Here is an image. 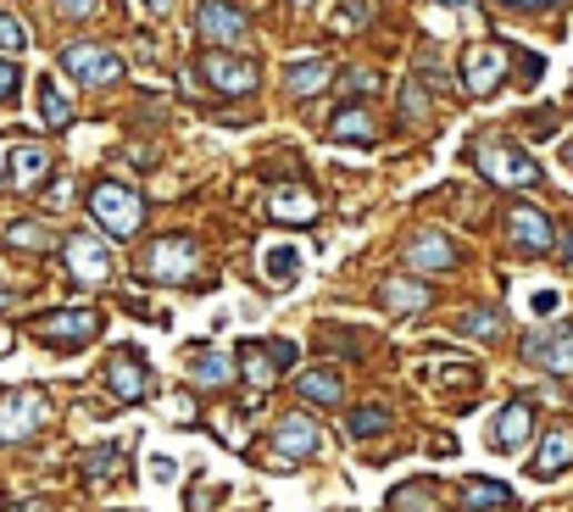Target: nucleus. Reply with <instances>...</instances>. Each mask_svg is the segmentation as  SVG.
Masks as SVG:
<instances>
[{"label":"nucleus","mask_w":573,"mask_h":512,"mask_svg":"<svg viewBox=\"0 0 573 512\" xmlns=\"http://www.w3.org/2000/svg\"><path fill=\"white\" fill-rule=\"evenodd\" d=\"M46 168H51V157H46L40 145H23V151L12 157V184H18V190H34V184L46 179Z\"/></svg>","instance_id":"23"},{"label":"nucleus","mask_w":573,"mask_h":512,"mask_svg":"<svg viewBox=\"0 0 573 512\" xmlns=\"http://www.w3.org/2000/svg\"><path fill=\"white\" fill-rule=\"evenodd\" d=\"M190 379H195L201 390H218V384H229V379H234V362H229V357H218V351H207V357L190 368Z\"/></svg>","instance_id":"28"},{"label":"nucleus","mask_w":573,"mask_h":512,"mask_svg":"<svg viewBox=\"0 0 573 512\" xmlns=\"http://www.w3.org/2000/svg\"><path fill=\"white\" fill-rule=\"evenodd\" d=\"M201 273V251H195V240H184V234H168V240H157L145 257H140V279H151V284H184V279H195Z\"/></svg>","instance_id":"4"},{"label":"nucleus","mask_w":573,"mask_h":512,"mask_svg":"<svg viewBox=\"0 0 573 512\" xmlns=\"http://www.w3.org/2000/svg\"><path fill=\"white\" fill-rule=\"evenodd\" d=\"M57 12H62V18H73V23H84V18H96V12H101V0H57Z\"/></svg>","instance_id":"36"},{"label":"nucleus","mask_w":573,"mask_h":512,"mask_svg":"<svg viewBox=\"0 0 573 512\" xmlns=\"http://www.w3.org/2000/svg\"><path fill=\"white\" fill-rule=\"evenodd\" d=\"M151 473H157V479H173L179 468H173V456H157V462H151Z\"/></svg>","instance_id":"44"},{"label":"nucleus","mask_w":573,"mask_h":512,"mask_svg":"<svg viewBox=\"0 0 573 512\" xmlns=\"http://www.w3.org/2000/svg\"><path fill=\"white\" fill-rule=\"evenodd\" d=\"M501 7H512V12H534V7H556V0H501Z\"/></svg>","instance_id":"42"},{"label":"nucleus","mask_w":573,"mask_h":512,"mask_svg":"<svg viewBox=\"0 0 573 512\" xmlns=\"http://www.w3.org/2000/svg\"><path fill=\"white\" fill-rule=\"evenodd\" d=\"M40 118H46L51 129H68V123H73V101H68V90H62L51 73L40 79Z\"/></svg>","instance_id":"20"},{"label":"nucleus","mask_w":573,"mask_h":512,"mask_svg":"<svg viewBox=\"0 0 573 512\" xmlns=\"http://www.w3.org/2000/svg\"><path fill=\"white\" fill-rule=\"evenodd\" d=\"M290 7H312V0H290Z\"/></svg>","instance_id":"49"},{"label":"nucleus","mask_w":573,"mask_h":512,"mask_svg":"<svg viewBox=\"0 0 573 512\" xmlns=\"http://www.w3.org/2000/svg\"><path fill=\"white\" fill-rule=\"evenodd\" d=\"M62 68H68L84 90H107V84L123 79V62H118L112 51H101V46H84V40H73V46L62 51Z\"/></svg>","instance_id":"6"},{"label":"nucleus","mask_w":573,"mask_h":512,"mask_svg":"<svg viewBox=\"0 0 573 512\" xmlns=\"http://www.w3.org/2000/svg\"><path fill=\"white\" fill-rule=\"evenodd\" d=\"M101 329H107V318H101L96 307H62V312H46V318H40V340H46V345H62V351L90 345Z\"/></svg>","instance_id":"5"},{"label":"nucleus","mask_w":573,"mask_h":512,"mask_svg":"<svg viewBox=\"0 0 573 512\" xmlns=\"http://www.w3.org/2000/svg\"><path fill=\"white\" fill-rule=\"evenodd\" d=\"M0 307H12V290H0Z\"/></svg>","instance_id":"48"},{"label":"nucleus","mask_w":573,"mask_h":512,"mask_svg":"<svg viewBox=\"0 0 573 512\" xmlns=\"http://www.w3.org/2000/svg\"><path fill=\"white\" fill-rule=\"evenodd\" d=\"M201 73H207V84H212L218 96H257V84H262V68H257V62H240V57H223V51H212V57L201 62Z\"/></svg>","instance_id":"8"},{"label":"nucleus","mask_w":573,"mask_h":512,"mask_svg":"<svg viewBox=\"0 0 573 512\" xmlns=\"http://www.w3.org/2000/svg\"><path fill=\"white\" fill-rule=\"evenodd\" d=\"M329 79H334V68H329V62H295V68L284 73V90H290L295 101H306V96H318Z\"/></svg>","instance_id":"19"},{"label":"nucleus","mask_w":573,"mask_h":512,"mask_svg":"<svg viewBox=\"0 0 573 512\" xmlns=\"http://www.w3.org/2000/svg\"><path fill=\"white\" fill-rule=\"evenodd\" d=\"M512 245L517 251H551L556 245V234H551V218L545 212H534V207H512Z\"/></svg>","instance_id":"15"},{"label":"nucleus","mask_w":573,"mask_h":512,"mask_svg":"<svg viewBox=\"0 0 573 512\" xmlns=\"http://www.w3.org/2000/svg\"><path fill=\"white\" fill-rule=\"evenodd\" d=\"M107 384H112V395L118 401H140L145 390H151V373H145V357H134L129 345L123 351H112V362H107Z\"/></svg>","instance_id":"12"},{"label":"nucleus","mask_w":573,"mask_h":512,"mask_svg":"<svg viewBox=\"0 0 573 512\" xmlns=\"http://www.w3.org/2000/svg\"><path fill=\"white\" fill-rule=\"evenodd\" d=\"M18 84H23V79H18V62L0 57V101H12V96H18Z\"/></svg>","instance_id":"37"},{"label":"nucleus","mask_w":573,"mask_h":512,"mask_svg":"<svg viewBox=\"0 0 573 512\" xmlns=\"http://www.w3.org/2000/svg\"><path fill=\"white\" fill-rule=\"evenodd\" d=\"M473 168H479L490 184H506V190L540 184V162L523 157V151H512V145H501V140H479V145H473Z\"/></svg>","instance_id":"3"},{"label":"nucleus","mask_w":573,"mask_h":512,"mask_svg":"<svg viewBox=\"0 0 573 512\" xmlns=\"http://www.w3.org/2000/svg\"><path fill=\"white\" fill-rule=\"evenodd\" d=\"M529 429H534V406H529V401H506L501 418H495V429H490V440H495L501 451H523Z\"/></svg>","instance_id":"17"},{"label":"nucleus","mask_w":573,"mask_h":512,"mask_svg":"<svg viewBox=\"0 0 573 512\" xmlns=\"http://www.w3.org/2000/svg\"><path fill=\"white\" fill-rule=\"evenodd\" d=\"M345 423H351V434H356V440H373V434H384V429H390V412H384V406H356Z\"/></svg>","instance_id":"30"},{"label":"nucleus","mask_w":573,"mask_h":512,"mask_svg":"<svg viewBox=\"0 0 573 512\" xmlns=\"http://www.w3.org/2000/svg\"><path fill=\"white\" fill-rule=\"evenodd\" d=\"M273 451H279V462H306V456L323 451V429L295 412V418H284V423L273 429Z\"/></svg>","instance_id":"10"},{"label":"nucleus","mask_w":573,"mask_h":512,"mask_svg":"<svg viewBox=\"0 0 573 512\" xmlns=\"http://www.w3.org/2000/svg\"><path fill=\"white\" fill-rule=\"evenodd\" d=\"M0 512H51V501H7Z\"/></svg>","instance_id":"40"},{"label":"nucleus","mask_w":573,"mask_h":512,"mask_svg":"<svg viewBox=\"0 0 573 512\" xmlns=\"http://www.w3.org/2000/svg\"><path fill=\"white\" fill-rule=\"evenodd\" d=\"M456 329H462V334H473V340H495V334H501V318L479 307V312H468V318H462Z\"/></svg>","instance_id":"33"},{"label":"nucleus","mask_w":573,"mask_h":512,"mask_svg":"<svg viewBox=\"0 0 573 512\" xmlns=\"http://www.w3.org/2000/svg\"><path fill=\"white\" fill-rule=\"evenodd\" d=\"M456 262V245L445 240V234H434V229H423L412 245H406V268L412 273H445Z\"/></svg>","instance_id":"14"},{"label":"nucleus","mask_w":573,"mask_h":512,"mask_svg":"<svg viewBox=\"0 0 573 512\" xmlns=\"http://www.w3.org/2000/svg\"><path fill=\"white\" fill-rule=\"evenodd\" d=\"M90 212H96V223H101L112 240H129V234L145 229V201H140L129 184H112V179L90 190Z\"/></svg>","instance_id":"2"},{"label":"nucleus","mask_w":573,"mask_h":512,"mask_svg":"<svg viewBox=\"0 0 573 512\" xmlns=\"http://www.w3.org/2000/svg\"><path fill=\"white\" fill-rule=\"evenodd\" d=\"M356 23H368V0H345V12L334 18V29H340V34H351Z\"/></svg>","instance_id":"35"},{"label":"nucleus","mask_w":573,"mask_h":512,"mask_svg":"<svg viewBox=\"0 0 573 512\" xmlns=\"http://www.w3.org/2000/svg\"><path fill=\"white\" fill-rule=\"evenodd\" d=\"M562 468H573V429H567V423H556V429L540 440V456L529 462V473H534V479H556Z\"/></svg>","instance_id":"16"},{"label":"nucleus","mask_w":573,"mask_h":512,"mask_svg":"<svg viewBox=\"0 0 573 512\" xmlns=\"http://www.w3.org/2000/svg\"><path fill=\"white\" fill-rule=\"evenodd\" d=\"M440 7H456V12H473V0H440Z\"/></svg>","instance_id":"45"},{"label":"nucleus","mask_w":573,"mask_h":512,"mask_svg":"<svg viewBox=\"0 0 573 512\" xmlns=\"http://www.w3.org/2000/svg\"><path fill=\"white\" fill-rule=\"evenodd\" d=\"M0 51H29V29L7 12H0Z\"/></svg>","instance_id":"34"},{"label":"nucleus","mask_w":573,"mask_h":512,"mask_svg":"<svg viewBox=\"0 0 573 512\" xmlns=\"http://www.w3.org/2000/svg\"><path fill=\"white\" fill-rule=\"evenodd\" d=\"M0 184H7V162H0Z\"/></svg>","instance_id":"50"},{"label":"nucleus","mask_w":573,"mask_h":512,"mask_svg":"<svg viewBox=\"0 0 573 512\" xmlns=\"http://www.w3.org/2000/svg\"><path fill=\"white\" fill-rule=\"evenodd\" d=\"M395 506H401V512H434V484H429V479L401 484V490H395Z\"/></svg>","instance_id":"32"},{"label":"nucleus","mask_w":573,"mask_h":512,"mask_svg":"<svg viewBox=\"0 0 573 512\" xmlns=\"http://www.w3.org/2000/svg\"><path fill=\"white\" fill-rule=\"evenodd\" d=\"M401 118L423 123V101H418V90H401Z\"/></svg>","instance_id":"39"},{"label":"nucleus","mask_w":573,"mask_h":512,"mask_svg":"<svg viewBox=\"0 0 573 512\" xmlns=\"http://www.w3.org/2000/svg\"><path fill=\"white\" fill-rule=\"evenodd\" d=\"M567 257H573V234H567Z\"/></svg>","instance_id":"51"},{"label":"nucleus","mask_w":573,"mask_h":512,"mask_svg":"<svg viewBox=\"0 0 573 512\" xmlns=\"http://www.w3.org/2000/svg\"><path fill=\"white\" fill-rule=\"evenodd\" d=\"M262 268H268V279H273V284H290V279H295V268H301V251H295V245H273V251L262 257Z\"/></svg>","instance_id":"29"},{"label":"nucleus","mask_w":573,"mask_h":512,"mask_svg":"<svg viewBox=\"0 0 573 512\" xmlns=\"http://www.w3.org/2000/svg\"><path fill=\"white\" fill-rule=\"evenodd\" d=\"M529 307H534V312H551V307H556V295H551V290H534V301H529Z\"/></svg>","instance_id":"43"},{"label":"nucleus","mask_w":573,"mask_h":512,"mask_svg":"<svg viewBox=\"0 0 573 512\" xmlns=\"http://www.w3.org/2000/svg\"><path fill=\"white\" fill-rule=\"evenodd\" d=\"M68 273L79 284H107L112 279V245L96 240V234H73L68 240Z\"/></svg>","instance_id":"9"},{"label":"nucleus","mask_w":573,"mask_h":512,"mask_svg":"<svg viewBox=\"0 0 573 512\" xmlns=\"http://www.w3.org/2000/svg\"><path fill=\"white\" fill-rule=\"evenodd\" d=\"M51 240H57L51 223H34V218H23V223L7 229V245H12V251H51Z\"/></svg>","instance_id":"25"},{"label":"nucleus","mask_w":573,"mask_h":512,"mask_svg":"<svg viewBox=\"0 0 573 512\" xmlns=\"http://www.w3.org/2000/svg\"><path fill=\"white\" fill-rule=\"evenodd\" d=\"M523 357H529V362H540V368H545V373H556V379H573V329H567V323H556V329L529 334V340H523Z\"/></svg>","instance_id":"7"},{"label":"nucleus","mask_w":573,"mask_h":512,"mask_svg":"<svg viewBox=\"0 0 573 512\" xmlns=\"http://www.w3.org/2000/svg\"><path fill=\"white\" fill-rule=\"evenodd\" d=\"M562 157H567V168H573V140H567V145H562Z\"/></svg>","instance_id":"47"},{"label":"nucleus","mask_w":573,"mask_h":512,"mask_svg":"<svg viewBox=\"0 0 573 512\" xmlns=\"http://www.w3.org/2000/svg\"><path fill=\"white\" fill-rule=\"evenodd\" d=\"M462 79H468L473 96H490V90L506 79V51H501V46H473V51L462 57Z\"/></svg>","instance_id":"13"},{"label":"nucleus","mask_w":573,"mask_h":512,"mask_svg":"<svg viewBox=\"0 0 573 512\" xmlns=\"http://www.w3.org/2000/svg\"><path fill=\"white\" fill-rule=\"evenodd\" d=\"M46 423H51V395H46L40 384H23V390L0 395V445L34 440Z\"/></svg>","instance_id":"1"},{"label":"nucleus","mask_w":573,"mask_h":512,"mask_svg":"<svg viewBox=\"0 0 573 512\" xmlns=\"http://www.w3.org/2000/svg\"><path fill=\"white\" fill-rule=\"evenodd\" d=\"M295 390H301V401H318V406H340V395H345L334 373H301Z\"/></svg>","instance_id":"26"},{"label":"nucleus","mask_w":573,"mask_h":512,"mask_svg":"<svg viewBox=\"0 0 573 512\" xmlns=\"http://www.w3.org/2000/svg\"><path fill=\"white\" fill-rule=\"evenodd\" d=\"M345 90L368 96V90H379V73H368V68H362V73H351V79H345Z\"/></svg>","instance_id":"38"},{"label":"nucleus","mask_w":573,"mask_h":512,"mask_svg":"<svg viewBox=\"0 0 573 512\" xmlns=\"http://www.w3.org/2000/svg\"><path fill=\"white\" fill-rule=\"evenodd\" d=\"M268 212L284 218V223H312V218H318V195H306L301 184H279V190L268 195Z\"/></svg>","instance_id":"18"},{"label":"nucleus","mask_w":573,"mask_h":512,"mask_svg":"<svg viewBox=\"0 0 573 512\" xmlns=\"http://www.w3.org/2000/svg\"><path fill=\"white\" fill-rule=\"evenodd\" d=\"M268 351H273V362H279V368H290V357H295V345H290V340H273Z\"/></svg>","instance_id":"41"},{"label":"nucleus","mask_w":573,"mask_h":512,"mask_svg":"<svg viewBox=\"0 0 573 512\" xmlns=\"http://www.w3.org/2000/svg\"><path fill=\"white\" fill-rule=\"evenodd\" d=\"M329 134H334L340 145H373V118L351 107V112H340V118L329 123Z\"/></svg>","instance_id":"22"},{"label":"nucleus","mask_w":573,"mask_h":512,"mask_svg":"<svg viewBox=\"0 0 573 512\" xmlns=\"http://www.w3.org/2000/svg\"><path fill=\"white\" fill-rule=\"evenodd\" d=\"M195 29H201V40H212V46H240V40H245V12H234L229 0H201Z\"/></svg>","instance_id":"11"},{"label":"nucleus","mask_w":573,"mask_h":512,"mask_svg":"<svg viewBox=\"0 0 573 512\" xmlns=\"http://www.w3.org/2000/svg\"><path fill=\"white\" fill-rule=\"evenodd\" d=\"M462 501L484 512V506H506V501H512V490H506L501 479H468V484H462Z\"/></svg>","instance_id":"27"},{"label":"nucleus","mask_w":573,"mask_h":512,"mask_svg":"<svg viewBox=\"0 0 573 512\" xmlns=\"http://www.w3.org/2000/svg\"><path fill=\"white\" fill-rule=\"evenodd\" d=\"M240 362H245V379H251L257 390H268V384L279 379V362H273V351H268V345H257V340H251V345H240Z\"/></svg>","instance_id":"24"},{"label":"nucleus","mask_w":573,"mask_h":512,"mask_svg":"<svg viewBox=\"0 0 573 512\" xmlns=\"http://www.w3.org/2000/svg\"><path fill=\"white\" fill-rule=\"evenodd\" d=\"M379 295H384V307H390V312H401V318L429 307V290H423V284H412V279H384V290H379Z\"/></svg>","instance_id":"21"},{"label":"nucleus","mask_w":573,"mask_h":512,"mask_svg":"<svg viewBox=\"0 0 573 512\" xmlns=\"http://www.w3.org/2000/svg\"><path fill=\"white\" fill-rule=\"evenodd\" d=\"M145 7H151V12H157V18H162V12H168V7H173V0H145Z\"/></svg>","instance_id":"46"},{"label":"nucleus","mask_w":573,"mask_h":512,"mask_svg":"<svg viewBox=\"0 0 573 512\" xmlns=\"http://www.w3.org/2000/svg\"><path fill=\"white\" fill-rule=\"evenodd\" d=\"M118 468H123V445H96V451H90V462H84V473H90L96 484H107Z\"/></svg>","instance_id":"31"}]
</instances>
